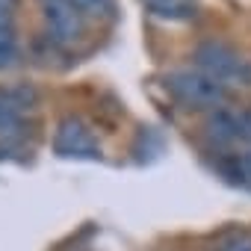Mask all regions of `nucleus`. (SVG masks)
<instances>
[{"instance_id": "f257e3e1", "label": "nucleus", "mask_w": 251, "mask_h": 251, "mask_svg": "<svg viewBox=\"0 0 251 251\" xmlns=\"http://www.w3.org/2000/svg\"><path fill=\"white\" fill-rule=\"evenodd\" d=\"M166 89L186 109H210L213 112V109L225 106V100H227V86L219 83L216 77H210L201 68H195V71L192 68L172 71L166 77Z\"/></svg>"}, {"instance_id": "f03ea898", "label": "nucleus", "mask_w": 251, "mask_h": 251, "mask_svg": "<svg viewBox=\"0 0 251 251\" xmlns=\"http://www.w3.org/2000/svg\"><path fill=\"white\" fill-rule=\"evenodd\" d=\"M195 65L225 86H251V59L225 42H204L195 48Z\"/></svg>"}, {"instance_id": "7ed1b4c3", "label": "nucleus", "mask_w": 251, "mask_h": 251, "mask_svg": "<svg viewBox=\"0 0 251 251\" xmlns=\"http://www.w3.org/2000/svg\"><path fill=\"white\" fill-rule=\"evenodd\" d=\"M204 136L213 145H251V106H219L204 121Z\"/></svg>"}, {"instance_id": "20e7f679", "label": "nucleus", "mask_w": 251, "mask_h": 251, "mask_svg": "<svg viewBox=\"0 0 251 251\" xmlns=\"http://www.w3.org/2000/svg\"><path fill=\"white\" fill-rule=\"evenodd\" d=\"M53 154L62 160H100V142L80 115H65L53 133Z\"/></svg>"}, {"instance_id": "39448f33", "label": "nucleus", "mask_w": 251, "mask_h": 251, "mask_svg": "<svg viewBox=\"0 0 251 251\" xmlns=\"http://www.w3.org/2000/svg\"><path fill=\"white\" fill-rule=\"evenodd\" d=\"M39 3H42L45 21H48L50 39L56 45H74V42L83 39L86 15L71 3V0H39Z\"/></svg>"}, {"instance_id": "423d86ee", "label": "nucleus", "mask_w": 251, "mask_h": 251, "mask_svg": "<svg viewBox=\"0 0 251 251\" xmlns=\"http://www.w3.org/2000/svg\"><path fill=\"white\" fill-rule=\"evenodd\" d=\"M142 3L166 21H189L195 18V0H142Z\"/></svg>"}, {"instance_id": "0eeeda50", "label": "nucleus", "mask_w": 251, "mask_h": 251, "mask_svg": "<svg viewBox=\"0 0 251 251\" xmlns=\"http://www.w3.org/2000/svg\"><path fill=\"white\" fill-rule=\"evenodd\" d=\"M227 175L242 186V189H248L251 192V148H245V151H239L233 160H230V166H227Z\"/></svg>"}, {"instance_id": "6e6552de", "label": "nucleus", "mask_w": 251, "mask_h": 251, "mask_svg": "<svg viewBox=\"0 0 251 251\" xmlns=\"http://www.w3.org/2000/svg\"><path fill=\"white\" fill-rule=\"evenodd\" d=\"M86 18H115V0H71Z\"/></svg>"}, {"instance_id": "1a4fd4ad", "label": "nucleus", "mask_w": 251, "mask_h": 251, "mask_svg": "<svg viewBox=\"0 0 251 251\" xmlns=\"http://www.w3.org/2000/svg\"><path fill=\"white\" fill-rule=\"evenodd\" d=\"M18 62V42L12 30H0V71H6Z\"/></svg>"}, {"instance_id": "9d476101", "label": "nucleus", "mask_w": 251, "mask_h": 251, "mask_svg": "<svg viewBox=\"0 0 251 251\" xmlns=\"http://www.w3.org/2000/svg\"><path fill=\"white\" fill-rule=\"evenodd\" d=\"M18 0H0V30H12Z\"/></svg>"}, {"instance_id": "9b49d317", "label": "nucleus", "mask_w": 251, "mask_h": 251, "mask_svg": "<svg viewBox=\"0 0 251 251\" xmlns=\"http://www.w3.org/2000/svg\"><path fill=\"white\" fill-rule=\"evenodd\" d=\"M227 251H251V230H245V233L233 236V239H230V245H227Z\"/></svg>"}]
</instances>
